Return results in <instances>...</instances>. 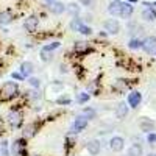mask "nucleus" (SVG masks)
I'll use <instances>...</instances> for the list:
<instances>
[{
  "instance_id": "f257e3e1",
  "label": "nucleus",
  "mask_w": 156,
  "mask_h": 156,
  "mask_svg": "<svg viewBox=\"0 0 156 156\" xmlns=\"http://www.w3.org/2000/svg\"><path fill=\"white\" fill-rule=\"evenodd\" d=\"M19 92V86L16 81H6L2 89H0V98L2 100H11V98H14Z\"/></svg>"
},
{
  "instance_id": "f03ea898",
  "label": "nucleus",
  "mask_w": 156,
  "mask_h": 156,
  "mask_svg": "<svg viewBox=\"0 0 156 156\" xmlns=\"http://www.w3.org/2000/svg\"><path fill=\"white\" fill-rule=\"evenodd\" d=\"M86 126H87V119L83 117V115H78L75 119V122L72 123V126H70V133L72 134H78V133H81Z\"/></svg>"
},
{
  "instance_id": "7ed1b4c3",
  "label": "nucleus",
  "mask_w": 156,
  "mask_h": 156,
  "mask_svg": "<svg viewBox=\"0 0 156 156\" xmlns=\"http://www.w3.org/2000/svg\"><path fill=\"white\" fill-rule=\"evenodd\" d=\"M142 103V94L139 92V90H133V92L128 94V98H126V105L129 108H137L139 105Z\"/></svg>"
},
{
  "instance_id": "20e7f679",
  "label": "nucleus",
  "mask_w": 156,
  "mask_h": 156,
  "mask_svg": "<svg viewBox=\"0 0 156 156\" xmlns=\"http://www.w3.org/2000/svg\"><path fill=\"white\" fill-rule=\"evenodd\" d=\"M103 28H105V31H108L109 34H117L120 31V23L115 19H108V20L103 22Z\"/></svg>"
},
{
  "instance_id": "39448f33",
  "label": "nucleus",
  "mask_w": 156,
  "mask_h": 156,
  "mask_svg": "<svg viewBox=\"0 0 156 156\" xmlns=\"http://www.w3.org/2000/svg\"><path fill=\"white\" fill-rule=\"evenodd\" d=\"M109 148H111L112 151H115V153L122 151V150L125 148V139L120 137V136L111 137V140H109Z\"/></svg>"
},
{
  "instance_id": "423d86ee",
  "label": "nucleus",
  "mask_w": 156,
  "mask_h": 156,
  "mask_svg": "<svg viewBox=\"0 0 156 156\" xmlns=\"http://www.w3.org/2000/svg\"><path fill=\"white\" fill-rule=\"evenodd\" d=\"M86 150L90 156H97L101 150V144H100V140L97 139H92V140H87L86 142Z\"/></svg>"
},
{
  "instance_id": "0eeeda50",
  "label": "nucleus",
  "mask_w": 156,
  "mask_h": 156,
  "mask_svg": "<svg viewBox=\"0 0 156 156\" xmlns=\"http://www.w3.org/2000/svg\"><path fill=\"white\" fill-rule=\"evenodd\" d=\"M37 25H39V19L36 16H30V17L25 19L23 28H25V31H28V33H34L37 30Z\"/></svg>"
},
{
  "instance_id": "6e6552de",
  "label": "nucleus",
  "mask_w": 156,
  "mask_h": 156,
  "mask_svg": "<svg viewBox=\"0 0 156 156\" xmlns=\"http://www.w3.org/2000/svg\"><path fill=\"white\" fill-rule=\"evenodd\" d=\"M142 48L145 50V53H154L156 50V36H150L145 41H142Z\"/></svg>"
},
{
  "instance_id": "1a4fd4ad",
  "label": "nucleus",
  "mask_w": 156,
  "mask_h": 156,
  "mask_svg": "<svg viewBox=\"0 0 156 156\" xmlns=\"http://www.w3.org/2000/svg\"><path fill=\"white\" fill-rule=\"evenodd\" d=\"M8 122H9V125H11L12 128L20 126V123H22V114H20L19 111H11V112L8 114Z\"/></svg>"
},
{
  "instance_id": "9d476101",
  "label": "nucleus",
  "mask_w": 156,
  "mask_h": 156,
  "mask_svg": "<svg viewBox=\"0 0 156 156\" xmlns=\"http://www.w3.org/2000/svg\"><path fill=\"white\" fill-rule=\"evenodd\" d=\"M48 9H50L51 14L59 16V14H62V12H66V5H64L62 2H50Z\"/></svg>"
},
{
  "instance_id": "9b49d317",
  "label": "nucleus",
  "mask_w": 156,
  "mask_h": 156,
  "mask_svg": "<svg viewBox=\"0 0 156 156\" xmlns=\"http://www.w3.org/2000/svg\"><path fill=\"white\" fill-rule=\"evenodd\" d=\"M33 72H34V66H33V62L25 61V62H22V64H20V75H22L23 78H30Z\"/></svg>"
},
{
  "instance_id": "f8f14e48",
  "label": "nucleus",
  "mask_w": 156,
  "mask_h": 156,
  "mask_svg": "<svg viewBox=\"0 0 156 156\" xmlns=\"http://www.w3.org/2000/svg\"><path fill=\"white\" fill-rule=\"evenodd\" d=\"M128 111H129V106L126 105L125 101H122V103H119L117 105V108H115V117L119 120H123L125 117L128 115Z\"/></svg>"
},
{
  "instance_id": "ddd939ff",
  "label": "nucleus",
  "mask_w": 156,
  "mask_h": 156,
  "mask_svg": "<svg viewBox=\"0 0 156 156\" xmlns=\"http://www.w3.org/2000/svg\"><path fill=\"white\" fill-rule=\"evenodd\" d=\"M147 8L142 11V19L147 20V22H154L156 20V11L150 6V3H145Z\"/></svg>"
},
{
  "instance_id": "4468645a",
  "label": "nucleus",
  "mask_w": 156,
  "mask_h": 156,
  "mask_svg": "<svg viewBox=\"0 0 156 156\" xmlns=\"http://www.w3.org/2000/svg\"><path fill=\"white\" fill-rule=\"evenodd\" d=\"M120 9H122L120 0H112V2L108 5V12L111 16H120Z\"/></svg>"
},
{
  "instance_id": "2eb2a0df",
  "label": "nucleus",
  "mask_w": 156,
  "mask_h": 156,
  "mask_svg": "<svg viewBox=\"0 0 156 156\" xmlns=\"http://www.w3.org/2000/svg\"><path fill=\"white\" fill-rule=\"evenodd\" d=\"M25 148V139H17L12 142V145H11V153L14 154V156H20L22 150Z\"/></svg>"
},
{
  "instance_id": "dca6fc26",
  "label": "nucleus",
  "mask_w": 156,
  "mask_h": 156,
  "mask_svg": "<svg viewBox=\"0 0 156 156\" xmlns=\"http://www.w3.org/2000/svg\"><path fill=\"white\" fill-rule=\"evenodd\" d=\"M133 11H134V6L129 3V2H122V9H120V16L123 17V19H128L129 16L133 14Z\"/></svg>"
},
{
  "instance_id": "f3484780",
  "label": "nucleus",
  "mask_w": 156,
  "mask_h": 156,
  "mask_svg": "<svg viewBox=\"0 0 156 156\" xmlns=\"http://www.w3.org/2000/svg\"><path fill=\"white\" fill-rule=\"evenodd\" d=\"M139 128H140V131H144V133H150L154 129V122L150 120V119H142L140 123H139Z\"/></svg>"
},
{
  "instance_id": "a211bd4d",
  "label": "nucleus",
  "mask_w": 156,
  "mask_h": 156,
  "mask_svg": "<svg viewBox=\"0 0 156 156\" xmlns=\"http://www.w3.org/2000/svg\"><path fill=\"white\" fill-rule=\"evenodd\" d=\"M144 154V148L140 144H131L128 148V156H142Z\"/></svg>"
},
{
  "instance_id": "6ab92c4d",
  "label": "nucleus",
  "mask_w": 156,
  "mask_h": 156,
  "mask_svg": "<svg viewBox=\"0 0 156 156\" xmlns=\"http://www.w3.org/2000/svg\"><path fill=\"white\" fill-rule=\"evenodd\" d=\"M12 22V12L9 9L0 11V25H8Z\"/></svg>"
},
{
  "instance_id": "aec40b11",
  "label": "nucleus",
  "mask_w": 156,
  "mask_h": 156,
  "mask_svg": "<svg viewBox=\"0 0 156 156\" xmlns=\"http://www.w3.org/2000/svg\"><path fill=\"white\" fill-rule=\"evenodd\" d=\"M37 131V126L34 123H30L23 128V139H28V137H33Z\"/></svg>"
},
{
  "instance_id": "412c9836",
  "label": "nucleus",
  "mask_w": 156,
  "mask_h": 156,
  "mask_svg": "<svg viewBox=\"0 0 156 156\" xmlns=\"http://www.w3.org/2000/svg\"><path fill=\"white\" fill-rule=\"evenodd\" d=\"M73 50L76 51V53H83V51L87 50V42H84V41H76V42L73 44Z\"/></svg>"
},
{
  "instance_id": "4be33fe9",
  "label": "nucleus",
  "mask_w": 156,
  "mask_h": 156,
  "mask_svg": "<svg viewBox=\"0 0 156 156\" xmlns=\"http://www.w3.org/2000/svg\"><path fill=\"white\" fill-rule=\"evenodd\" d=\"M66 11H69L72 16H78L80 14V6H78V3H69L66 6Z\"/></svg>"
},
{
  "instance_id": "5701e85b",
  "label": "nucleus",
  "mask_w": 156,
  "mask_h": 156,
  "mask_svg": "<svg viewBox=\"0 0 156 156\" xmlns=\"http://www.w3.org/2000/svg\"><path fill=\"white\" fill-rule=\"evenodd\" d=\"M128 47L131 48V50H137V48H142V41L137 37H133L131 41L128 42Z\"/></svg>"
},
{
  "instance_id": "b1692460",
  "label": "nucleus",
  "mask_w": 156,
  "mask_h": 156,
  "mask_svg": "<svg viewBox=\"0 0 156 156\" xmlns=\"http://www.w3.org/2000/svg\"><path fill=\"white\" fill-rule=\"evenodd\" d=\"M41 59H42L44 62L50 61V59H51V51H48V50L42 48V50H41Z\"/></svg>"
},
{
  "instance_id": "393cba45",
  "label": "nucleus",
  "mask_w": 156,
  "mask_h": 156,
  "mask_svg": "<svg viewBox=\"0 0 156 156\" xmlns=\"http://www.w3.org/2000/svg\"><path fill=\"white\" fill-rule=\"evenodd\" d=\"M87 100H89V94L87 92H80V94L76 95V101L81 103V105H83V103H86Z\"/></svg>"
},
{
  "instance_id": "a878e982",
  "label": "nucleus",
  "mask_w": 156,
  "mask_h": 156,
  "mask_svg": "<svg viewBox=\"0 0 156 156\" xmlns=\"http://www.w3.org/2000/svg\"><path fill=\"white\" fill-rule=\"evenodd\" d=\"M81 25H83V23H81V19H73V20L70 22V28H72L73 31H78Z\"/></svg>"
},
{
  "instance_id": "bb28decb",
  "label": "nucleus",
  "mask_w": 156,
  "mask_h": 156,
  "mask_svg": "<svg viewBox=\"0 0 156 156\" xmlns=\"http://www.w3.org/2000/svg\"><path fill=\"white\" fill-rule=\"evenodd\" d=\"M28 83H30V86H33V87H36V89H39V87H41V80H39V78L30 76V80H28Z\"/></svg>"
},
{
  "instance_id": "cd10ccee",
  "label": "nucleus",
  "mask_w": 156,
  "mask_h": 156,
  "mask_svg": "<svg viewBox=\"0 0 156 156\" xmlns=\"http://www.w3.org/2000/svg\"><path fill=\"white\" fill-rule=\"evenodd\" d=\"M78 31H80L81 34H84V36L92 34V28H90V27H87V25H81V27H80V30H78Z\"/></svg>"
},
{
  "instance_id": "c85d7f7f",
  "label": "nucleus",
  "mask_w": 156,
  "mask_h": 156,
  "mask_svg": "<svg viewBox=\"0 0 156 156\" xmlns=\"http://www.w3.org/2000/svg\"><path fill=\"white\" fill-rule=\"evenodd\" d=\"M83 117H86V119L89 120V119H94V115H95V111L94 109H83V114H81Z\"/></svg>"
},
{
  "instance_id": "c756f323",
  "label": "nucleus",
  "mask_w": 156,
  "mask_h": 156,
  "mask_svg": "<svg viewBox=\"0 0 156 156\" xmlns=\"http://www.w3.org/2000/svg\"><path fill=\"white\" fill-rule=\"evenodd\" d=\"M59 47V42H51V44H48V45H44L42 48H45V50H48V51H53L55 48H58Z\"/></svg>"
},
{
  "instance_id": "7c9ffc66",
  "label": "nucleus",
  "mask_w": 156,
  "mask_h": 156,
  "mask_svg": "<svg viewBox=\"0 0 156 156\" xmlns=\"http://www.w3.org/2000/svg\"><path fill=\"white\" fill-rule=\"evenodd\" d=\"M147 140L150 142V144L156 145V133H148V136H147Z\"/></svg>"
},
{
  "instance_id": "2f4dec72",
  "label": "nucleus",
  "mask_w": 156,
  "mask_h": 156,
  "mask_svg": "<svg viewBox=\"0 0 156 156\" xmlns=\"http://www.w3.org/2000/svg\"><path fill=\"white\" fill-rule=\"evenodd\" d=\"M56 101L59 103V105H69V103H70V98H67V97H59Z\"/></svg>"
},
{
  "instance_id": "473e14b6",
  "label": "nucleus",
  "mask_w": 156,
  "mask_h": 156,
  "mask_svg": "<svg viewBox=\"0 0 156 156\" xmlns=\"http://www.w3.org/2000/svg\"><path fill=\"white\" fill-rule=\"evenodd\" d=\"M80 3L84 6H92L94 5V0H80Z\"/></svg>"
},
{
  "instance_id": "72a5a7b5",
  "label": "nucleus",
  "mask_w": 156,
  "mask_h": 156,
  "mask_svg": "<svg viewBox=\"0 0 156 156\" xmlns=\"http://www.w3.org/2000/svg\"><path fill=\"white\" fill-rule=\"evenodd\" d=\"M11 76L14 78V80H23V76H22V75H20L19 72H14V73H12Z\"/></svg>"
},
{
  "instance_id": "f704fd0d",
  "label": "nucleus",
  "mask_w": 156,
  "mask_h": 156,
  "mask_svg": "<svg viewBox=\"0 0 156 156\" xmlns=\"http://www.w3.org/2000/svg\"><path fill=\"white\" fill-rule=\"evenodd\" d=\"M59 70H61V72H64V73H66V72H67V67H66V66H62V64H61V67H59Z\"/></svg>"
},
{
  "instance_id": "c9c22d12",
  "label": "nucleus",
  "mask_w": 156,
  "mask_h": 156,
  "mask_svg": "<svg viewBox=\"0 0 156 156\" xmlns=\"http://www.w3.org/2000/svg\"><path fill=\"white\" fill-rule=\"evenodd\" d=\"M150 6H156V2H153V3H150Z\"/></svg>"
},
{
  "instance_id": "e433bc0d",
  "label": "nucleus",
  "mask_w": 156,
  "mask_h": 156,
  "mask_svg": "<svg viewBox=\"0 0 156 156\" xmlns=\"http://www.w3.org/2000/svg\"><path fill=\"white\" fill-rule=\"evenodd\" d=\"M147 156H156V153H150V154H147Z\"/></svg>"
},
{
  "instance_id": "4c0bfd02",
  "label": "nucleus",
  "mask_w": 156,
  "mask_h": 156,
  "mask_svg": "<svg viewBox=\"0 0 156 156\" xmlns=\"http://www.w3.org/2000/svg\"><path fill=\"white\" fill-rule=\"evenodd\" d=\"M129 2H137V0H129Z\"/></svg>"
},
{
  "instance_id": "58836bf2",
  "label": "nucleus",
  "mask_w": 156,
  "mask_h": 156,
  "mask_svg": "<svg viewBox=\"0 0 156 156\" xmlns=\"http://www.w3.org/2000/svg\"><path fill=\"white\" fill-rule=\"evenodd\" d=\"M45 2H53V0H45Z\"/></svg>"
},
{
  "instance_id": "ea45409f",
  "label": "nucleus",
  "mask_w": 156,
  "mask_h": 156,
  "mask_svg": "<svg viewBox=\"0 0 156 156\" xmlns=\"http://www.w3.org/2000/svg\"><path fill=\"white\" fill-rule=\"evenodd\" d=\"M0 154H2V151H0Z\"/></svg>"
},
{
  "instance_id": "a19ab883",
  "label": "nucleus",
  "mask_w": 156,
  "mask_h": 156,
  "mask_svg": "<svg viewBox=\"0 0 156 156\" xmlns=\"http://www.w3.org/2000/svg\"><path fill=\"white\" fill-rule=\"evenodd\" d=\"M154 53H156V50H154Z\"/></svg>"
}]
</instances>
